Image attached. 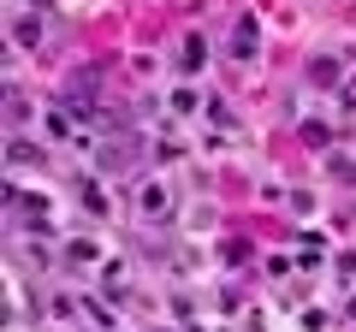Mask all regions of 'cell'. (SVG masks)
Returning <instances> with one entry per match:
<instances>
[{
    "mask_svg": "<svg viewBox=\"0 0 356 332\" xmlns=\"http://www.w3.org/2000/svg\"><path fill=\"white\" fill-rule=\"evenodd\" d=\"M255 42H261L255 18H238V30H232V53H238V60H255Z\"/></svg>",
    "mask_w": 356,
    "mask_h": 332,
    "instance_id": "6da1fadb",
    "label": "cell"
},
{
    "mask_svg": "<svg viewBox=\"0 0 356 332\" xmlns=\"http://www.w3.org/2000/svg\"><path fill=\"white\" fill-rule=\"evenodd\" d=\"M202 60H208V42H202V36H184V53H178V65H184V72H196Z\"/></svg>",
    "mask_w": 356,
    "mask_h": 332,
    "instance_id": "7a4b0ae2",
    "label": "cell"
},
{
    "mask_svg": "<svg viewBox=\"0 0 356 332\" xmlns=\"http://www.w3.org/2000/svg\"><path fill=\"white\" fill-rule=\"evenodd\" d=\"M137 196H143V214H149V219H161V214H166V190H161V184H143Z\"/></svg>",
    "mask_w": 356,
    "mask_h": 332,
    "instance_id": "3957f363",
    "label": "cell"
},
{
    "mask_svg": "<svg viewBox=\"0 0 356 332\" xmlns=\"http://www.w3.org/2000/svg\"><path fill=\"white\" fill-rule=\"evenodd\" d=\"M83 202H89V214H107V196H102V184H83Z\"/></svg>",
    "mask_w": 356,
    "mask_h": 332,
    "instance_id": "277c9868",
    "label": "cell"
}]
</instances>
